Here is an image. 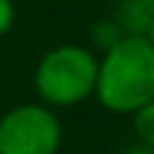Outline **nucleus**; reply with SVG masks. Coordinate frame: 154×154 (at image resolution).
Here are the masks:
<instances>
[{"label":"nucleus","instance_id":"7","mask_svg":"<svg viewBox=\"0 0 154 154\" xmlns=\"http://www.w3.org/2000/svg\"><path fill=\"white\" fill-rule=\"evenodd\" d=\"M127 154H154L152 149H143V146H138V149H130Z\"/></svg>","mask_w":154,"mask_h":154},{"label":"nucleus","instance_id":"6","mask_svg":"<svg viewBox=\"0 0 154 154\" xmlns=\"http://www.w3.org/2000/svg\"><path fill=\"white\" fill-rule=\"evenodd\" d=\"M143 35L149 38V43H152V46H154V19H152V22H149V27H146V32H143Z\"/></svg>","mask_w":154,"mask_h":154},{"label":"nucleus","instance_id":"5","mask_svg":"<svg viewBox=\"0 0 154 154\" xmlns=\"http://www.w3.org/2000/svg\"><path fill=\"white\" fill-rule=\"evenodd\" d=\"M14 19H16V8H14V0H0V38L14 27Z\"/></svg>","mask_w":154,"mask_h":154},{"label":"nucleus","instance_id":"3","mask_svg":"<svg viewBox=\"0 0 154 154\" xmlns=\"http://www.w3.org/2000/svg\"><path fill=\"white\" fill-rule=\"evenodd\" d=\"M62 127L49 106H14L0 116V154H57Z\"/></svg>","mask_w":154,"mask_h":154},{"label":"nucleus","instance_id":"4","mask_svg":"<svg viewBox=\"0 0 154 154\" xmlns=\"http://www.w3.org/2000/svg\"><path fill=\"white\" fill-rule=\"evenodd\" d=\"M133 127H135V135H138L141 146L154 152V100L133 114Z\"/></svg>","mask_w":154,"mask_h":154},{"label":"nucleus","instance_id":"1","mask_svg":"<svg viewBox=\"0 0 154 154\" xmlns=\"http://www.w3.org/2000/svg\"><path fill=\"white\" fill-rule=\"evenodd\" d=\"M95 97L119 116H133L154 100V46L146 35L127 32L97 57Z\"/></svg>","mask_w":154,"mask_h":154},{"label":"nucleus","instance_id":"2","mask_svg":"<svg viewBox=\"0 0 154 154\" xmlns=\"http://www.w3.org/2000/svg\"><path fill=\"white\" fill-rule=\"evenodd\" d=\"M97 57L76 43L49 49L35 65V92L46 106H79L95 95Z\"/></svg>","mask_w":154,"mask_h":154}]
</instances>
